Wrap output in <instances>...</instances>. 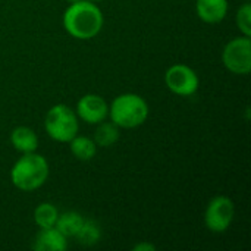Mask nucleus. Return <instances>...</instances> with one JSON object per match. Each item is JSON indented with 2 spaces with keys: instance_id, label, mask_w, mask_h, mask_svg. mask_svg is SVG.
<instances>
[{
  "instance_id": "nucleus-1",
  "label": "nucleus",
  "mask_w": 251,
  "mask_h": 251,
  "mask_svg": "<svg viewBox=\"0 0 251 251\" xmlns=\"http://www.w3.org/2000/svg\"><path fill=\"white\" fill-rule=\"evenodd\" d=\"M103 12L94 1L79 0L69 3L63 13V28L76 40H90L103 28Z\"/></svg>"
},
{
  "instance_id": "nucleus-2",
  "label": "nucleus",
  "mask_w": 251,
  "mask_h": 251,
  "mask_svg": "<svg viewBox=\"0 0 251 251\" xmlns=\"http://www.w3.org/2000/svg\"><path fill=\"white\" fill-rule=\"evenodd\" d=\"M49 162L44 156L32 153H24L10 171L12 184L21 191H35L44 185L49 178Z\"/></svg>"
},
{
  "instance_id": "nucleus-3",
  "label": "nucleus",
  "mask_w": 251,
  "mask_h": 251,
  "mask_svg": "<svg viewBox=\"0 0 251 251\" xmlns=\"http://www.w3.org/2000/svg\"><path fill=\"white\" fill-rule=\"evenodd\" d=\"M109 116L119 128H137L146 122L149 116V104L141 96L125 93L113 99L109 106Z\"/></svg>"
},
{
  "instance_id": "nucleus-4",
  "label": "nucleus",
  "mask_w": 251,
  "mask_h": 251,
  "mask_svg": "<svg viewBox=\"0 0 251 251\" xmlns=\"http://www.w3.org/2000/svg\"><path fill=\"white\" fill-rule=\"evenodd\" d=\"M44 129L51 140L57 143H69L78 134V116L69 106L56 104L50 107L46 115Z\"/></svg>"
},
{
  "instance_id": "nucleus-5",
  "label": "nucleus",
  "mask_w": 251,
  "mask_h": 251,
  "mask_svg": "<svg viewBox=\"0 0 251 251\" xmlns=\"http://www.w3.org/2000/svg\"><path fill=\"white\" fill-rule=\"evenodd\" d=\"M222 63L235 75H247L251 71V37L232 38L224 47Z\"/></svg>"
},
{
  "instance_id": "nucleus-6",
  "label": "nucleus",
  "mask_w": 251,
  "mask_h": 251,
  "mask_svg": "<svg viewBox=\"0 0 251 251\" xmlns=\"http://www.w3.org/2000/svg\"><path fill=\"white\" fill-rule=\"evenodd\" d=\"M235 216V206L234 201L226 196H216L213 197L204 212V224L209 231L215 234L225 232Z\"/></svg>"
},
{
  "instance_id": "nucleus-7",
  "label": "nucleus",
  "mask_w": 251,
  "mask_h": 251,
  "mask_svg": "<svg viewBox=\"0 0 251 251\" xmlns=\"http://www.w3.org/2000/svg\"><path fill=\"white\" fill-rule=\"evenodd\" d=\"M166 87L176 96H193L199 90L200 79L193 68L184 63H175L168 68L165 74Z\"/></svg>"
},
{
  "instance_id": "nucleus-8",
  "label": "nucleus",
  "mask_w": 251,
  "mask_h": 251,
  "mask_svg": "<svg viewBox=\"0 0 251 251\" xmlns=\"http://www.w3.org/2000/svg\"><path fill=\"white\" fill-rule=\"evenodd\" d=\"M75 113L81 121L97 125L109 116V104L99 94H85L78 100Z\"/></svg>"
},
{
  "instance_id": "nucleus-9",
  "label": "nucleus",
  "mask_w": 251,
  "mask_h": 251,
  "mask_svg": "<svg viewBox=\"0 0 251 251\" xmlns=\"http://www.w3.org/2000/svg\"><path fill=\"white\" fill-rule=\"evenodd\" d=\"M32 249L37 251H65L68 249V238L54 226L40 229L35 235Z\"/></svg>"
},
{
  "instance_id": "nucleus-10",
  "label": "nucleus",
  "mask_w": 251,
  "mask_h": 251,
  "mask_svg": "<svg viewBox=\"0 0 251 251\" xmlns=\"http://www.w3.org/2000/svg\"><path fill=\"white\" fill-rule=\"evenodd\" d=\"M196 10L203 22L218 24L228 13V0H197Z\"/></svg>"
},
{
  "instance_id": "nucleus-11",
  "label": "nucleus",
  "mask_w": 251,
  "mask_h": 251,
  "mask_svg": "<svg viewBox=\"0 0 251 251\" xmlns=\"http://www.w3.org/2000/svg\"><path fill=\"white\" fill-rule=\"evenodd\" d=\"M10 144L15 150L24 153H32L38 147V137L34 129L28 126H16L10 132Z\"/></svg>"
},
{
  "instance_id": "nucleus-12",
  "label": "nucleus",
  "mask_w": 251,
  "mask_h": 251,
  "mask_svg": "<svg viewBox=\"0 0 251 251\" xmlns=\"http://www.w3.org/2000/svg\"><path fill=\"white\" fill-rule=\"evenodd\" d=\"M69 149L71 153L81 162H90L97 153V144L94 140L78 134L69 141Z\"/></svg>"
},
{
  "instance_id": "nucleus-13",
  "label": "nucleus",
  "mask_w": 251,
  "mask_h": 251,
  "mask_svg": "<svg viewBox=\"0 0 251 251\" xmlns=\"http://www.w3.org/2000/svg\"><path fill=\"white\" fill-rule=\"evenodd\" d=\"M82 224H84V218L78 212H65L62 215L59 213L54 228L59 232H62L66 238H72L76 237Z\"/></svg>"
},
{
  "instance_id": "nucleus-14",
  "label": "nucleus",
  "mask_w": 251,
  "mask_h": 251,
  "mask_svg": "<svg viewBox=\"0 0 251 251\" xmlns=\"http://www.w3.org/2000/svg\"><path fill=\"white\" fill-rule=\"evenodd\" d=\"M94 131V143L97 147H110L119 140V126H116L112 121L110 122H100Z\"/></svg>"
},
{
  "instance_id": "nucleus-15",
  "label": "nucleus",
  "mask_w": 251,
  "mask_h": 251,
  "mask_svg": "<svg viewBox=\"0 0 251 251\" xmlns=\"http://www.w3.org/2000/svg\"><path fill=\"white\" fill-rule=\"evenodd\" d=\"M59 218V210L51 203H41L34 210V222L40 229L53 228Z\"/></svg>"
},
{
  "instance_id": "nucleus-16",
  "label": "nucleus",
  "mask_w": 251,
  "mask_h": 251,
  "mask_svg": "<svg viewBox=\"0 0 251 251\" xmlns=\"http://www.w3.org/2000/svg\"><path fill=\"white\" fill-rule=\"evenodd\" d=\"M78 240L79 244L82 246H94L100 241L101 238V229H100V225L93 221V219H84V224L79 229V232L76 234L75 237Z\"/></svg>"
},
{
  "instance_id": "nucleus-17",
  "label": "nucleus",
  "mask_w": 251,
  "mask_h": 251,
  "mask_svg": "<svg viewBox=\"0 0 251 251\" xmlns=\"http://www.w3.org/2000/svg\"><path fill=\"white\" fill-rule=\"evenodd\" d=\"M235 22L238 29L243 32V35L251 37V4L250 1H246L237 12Z\"/></svg>"
},
{
  "instance_id": "nucleus-18",
  "label": "nucleus",
  "mask_w": 251,
  "mask_h": 251,
  "mask_svg": "<svg viewBox=\"0 0 251 251\" xmlns=\"http://www.w3.org/2000/svg\"><path fill=\"white\" fill-rule=\"evenodd\" d=\"M154 246H151V244H146V243H143V244H138V246H135L134 247V250L135 251H154Z\"/></svg>"
},
{
  "instance_id": "nucleus-19",
  "label": "nucleus",
  "mask_w": 251,
  "mask_h": 251,
  "mask_svg": "<svg viewBox=\"0 0 251 251\" xmlns=\"http://www.w3.org/2000/svg\"><path fill=\"white\" fill-rule=\"evenodd\" d=\"M68 3H75V1H79V0H66Z\"/></svg>"
},
{
  "instance_id": "nucleus-20",
  "label": "nucleus",
  "mask_w": 251,
  "mask_h": 251,
  "mask_svg": "<svg viewBox=\"0 0 251 251\" xmlns=\"http://www.w3.org/2000/svg\"><path fill=\"white\" fill-rule=\"evenodd\" d=\"M90 1H100V0H90Z\"/></svg>"
}]
</instances>
